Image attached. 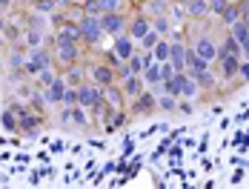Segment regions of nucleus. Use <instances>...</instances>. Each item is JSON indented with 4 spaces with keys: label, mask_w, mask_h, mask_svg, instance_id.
<instances>
[{
    "label": "nucleus",
    "mask_w": 249,
    "mask_h": 189,
    "mask_svg": "<svg viewBox=\"0 0 249 189\" xmlns=\"http://www.w3.org/2000/svg\"><path fill=\"white\" fill-rule=\"evenodd\" d=\"M149 9L155 12V15H163V12H166V3H163V0H155V3H152Z\"/></svg>",
    "instance_id": "obj_40"
},
{
    "label": "nucleus",
    "mask_w": 249,
    "mask_h": 189,
    "mask_svg": "<svg viewBox=\"0 0 249 189\" xmlns=\"http://www.w3.org/2000/svg\"><path fill=\"white\" fill-rule=\"evenodd\" d=\"M80 40L83 43H100V38H103V26H100V18H92V15H86V18H80Z\"/></svg>",
    "instance_id": "obj_1"
},
{
    "label": "nucleus",
    "mask_w": 249,
    "mask_h": 189,
    "mask_svg": "<svg viewBox=\"0 0 249 189\" xmlns=\"http://www.w3.org/2000/svg\"><path fill=\"white\" fill-rule=\"evenodd\" d=\"M192 52H195L198 57H203L206 63L218 60V43H215L212 38H198V40H195V46H192Z\"/></svg>",
    "instance_id": "obj_3"
},
{
    "label": "nucleus",
    "mask_w": 249,
    "mask_h": 189,
    "mask_svg": "<svg viewBox=\"0 0 249 189\" xmlns=\"http://www.w3.org/2000/svg\"><path fill=\"white\" fill-rule=\"evenodd\" d=\"M143 80H146L149 86H158V83H160V69H158V63H149V66L143 69Z\"/></svg>",
    "instance_id": "obj_22"
},
{
    "label": "nucleus",
    "mask_w": 249,
    "mask_h": 189,
    "mask_svg": "<svg viewBox=\"0 0 249 189\" xmlns=\"http://www.w3.org/2000/svg\"><path fill=\"white\" fill-rule=\"evenodd\" d=\"M63 103H66V106H75V103H77V89H69V86H66V94H63Z\"/></svg>",
    "instance_id": "obj_37"
},
{
    "label": "nucleus",
    "mask_w": 249,
    "mask_h": 189,
    "mask_svg": "<svg viewBox=\"0 0 249 189\" xmlns=\"http://www.w3.org/2000/svg\"><path fill=\"white\" fill-rule=\"evenodd\" d=\"M66 69H69V66H66ZM80 77H83V69H80V66H72V69H69V83H77Z\"/></svg>",
    "instance_id": "obj_38"
},
{
    "label": "nucleus",
    "mask_w": 249,
    "mask_h": 189,
    "mask_svg": "<svg viewBox=\"0 0 249 189\" xmlns=\"http://www.w3.org/2000/svg\"><path fill=\"white\" fill-rule=\"evenodd\" d=\"M152 106H155V97H152V94L143 89V92L135 97V103H132V112H135V115H149Z\"/></svg>",
    "instance_id": "obj_9"
},
{
    "label": "nucleus",
    "mask_w": 249,
    "mask_h": 189,
    "mask_svg": "<svg viewBox=\"0 0 249 189\" xmlns=\"http://www.w3.org/2000/svg\"><path fill=\"white\" fill-rule=\"evenodd\" d=\"M3 29H6V20H3V18H0V35H3Z\"/></svg>",
    "instance_id": "obj_44"
},
{
    "label": "nucleus",
    "mask_w": 249,
    "mask_h": 189,
    "mask_svg": "<svg viewBox=\"0 0 249 189\" xmlns=\"http://www.w3.org/2000/svg\"><path fill=\"white\" fill-rule=\"evenodd\" d=\"M54 43H80V26L77 23H60V32Z\"/></svg>",
    "instance_id": "obj_6"
},
{
    "label": "nucleus",
    "mask_w": 249,
    "mask_h": 189,
    "mask_svg": "<svg viewBox=\"0 0 249 189\" xmlns=\"http://www.w3.org/2000/svg\"><path fill=\"white\" fill-rule=\"evenodd\" d=\"M40 26H43V18H37V15H35V18H32V29H40Z\"/></svg>",
    "instance_id": "obj_42"
},
{
    "label": "nucleus",
    "mask_w": 249,
    "mask_h": 189,
    "mask_svg": "<svg viewBox=\"0 0 249 189\" xmlns=\"http://www.w3.org/2000/svg\"><path fill=\"white\" fill-rule=\"evenodd\" d=\"M158 40H160V35H158L155 29H149V32L141 38V46H143V49H155V43H158Z\"/></svg>",
    "instance_id": "obj_27"
},
{
    "label": "nucleus",
    "mask_w": 249,
    "mask_h": 189,
    "mask_svg": "<svg viewBox=\"0 0 249 189\" xmlns=\"http://www.w3.org/2000/svg\"><path fill=\"white\" fill-rule=\"evenodd\" d=\"M63 94H66V80L57 77L52 86H46V103H63Z\"/></svg>",
    "instance_id": "obj_11"
},
{
    "label": "nucleus",
    "mask_w": 249,
    "mask_h": 189,
    "mask_svg": "<svg viewBox=\"0 0 249 189\" xmlns=\"http://www.w3.org/2000/svg\"><path fill=\"white\" fill-rule=\"evenodd\" d=\"M169 46H172V43H166V40H158V43H155V49H152V55H155V60H158V63L169 60Z\"/></svg>",
    "instance_id": "obj_20"
},
{
    "label": "nucleus",
    "mask_w": 249,
    "mask_h": 189,
    "mask_svg": "<svg viewBox=\"0 0 249 189\" xmlns=\"http://www.w3.org/2000/svg\"><path fill=\"white\" fill-rule=\"evenodd\" d=\"M135 3H138V0H135Z\"/></svg>",
    "instance_id": "obj_49"
},
{
    "label": "nucleus",
    "mask_w": 249,
    "mask_h": 189,
    "mask_svg": "<svg viewBox=\"0 0 249 189\" xmlns=\"http://www.w3.org/2000/svg\"><path fill=\"white\" fill-rule=\"evenodd\" d=\"M37 80H40V86H52V83L57 80V75L52 72V66H46V69H40V72H37Z\"/></svg>",
    "instance_id": "obj_24"
},
{
    "label": "nucleus",
    "mask_w": 249,
    "mask_h": 189,
    "mask_svg": "<svg viewBox=\"0 0 249 189\" xmlns=\"http://www.w3.org/2000/svg\"><path fill=\"white\" fill-rule=\"evenodd\" d=\"M0 120H3V126H6V129H12V132H15V129H20V123H18V118H15V112H12V109H9V112H3Z\"/></svg>",
    "instance_id": "obj_29"
},
{
    "label": "nucleus",
    "mask_w": 249,
    "mask_h": 189,
    "mask_svg": "<svg viewBox=\"0 0 249 189\" xmlns=\"http://www.w3.org/2000/svg\"><path fill=\"white\" fill-rule=\"evenodd\" d=\"M169 63H172L175 72H186V49L180 46V43L169 46Z\"/></svg>",
    "instance_id": "obj_8"
},
{
    "label": "nucleus",
    "mask_w": 249,
    "mask_h": 189,
    "mask_svg": "<svg viewBox=\"0 0 249 189\" xmlns=\"http://www.w3.org/2000/svg\"><path fill=\"white\" fill-rule=\"evenodd\" d=\"M26 43H29L32 49L40 46V43H43V35H40V29H29V32H26Z\"/></svg>",
    "instance_id": "obj_26"
},
{
    "label": "nucleus",
    "mask_w": 249,
    "mask_h": 189,
    "mask_svg": "<svg viewBox=\"0 0 249 189\" xmlns=\"http://www.w3.org/2000/svg\"><path fill=\"white\" fill-rule=\"evenodd\" d=\"M229 35H232V38H235V40L241 43V40H244V38L249 35V26L244 23V20H238V23H232V26H229Z\"/></svg>",
    "instance_id": "obj_23"
},
{
    "label": "nucleus",
    "mask_w": 249,
    "mask_h": 189,
    "mask_svg": "<svg viewBox=\"0 0 249 189\" xmlns=\"http://www.w3.org/2000/svg\"><path fill=\"white\" fill-rule=\"evenodd\" d=\"M126 66H129V72H132V75H141V72L146 69V66H143V57H138V55H132V57L126 60Z\"/></svg>",
    "instance_id": "obj_28"
},
{
    "label": "nucleus",
    "mask_w": 249,
    "mask_h": 189,
    "mask_svg": "<svg viewBox=\"0 0 249 189\" xmlns=\"http://www.w3.org/2000/svg\"><path fill=\"white\" fill-rule=\"evenodd\" d=\"M66 3H86V0H66Z\"/></svg>",
    "instance_id": "obj_45"
},
{
    "label": "nucleus",
    "mask_w": 249,
    "mask_h": 189,
    "mask_svg": "<svg viewBox=\"0 0 249 189\" xmlns=\"http://www.w3.org/2000/svg\"><path fill=\"white\" fill-rule=\"evenodd\" d=\"M46 66H49V55H46L43 49L37 46V49H32V55H29V60H26L23 69L29 72V75H37V72L46 69Z\"/></svg>",
    "instance_id": "obj_4"
},
{
    "label": "nucleus",
    "mask_w": 249,
    "mask_h": 189,
    "mask_svg": "<svg viewBox=\"0 0 249 189\" xmlns=\"http://www.w3.org/2000/svg\"><path fill=\"white\" fill-rule=\"evenodd\" d=\"M0 43H3V38H0Z\"/></svg>",
    "instance_id": "obj_48"
},
{
    "label": "nucleus",
    "mask_w": 249,
    "mask_h": 189,
    "mask_svg": "<svg viewBox=\"0 0 249 189\" xmlns=\"http://www.w3.org/2000/svg\"><path fill=\"white\" fill-rule=\"evenodd\" d=\"M183 9H186L189 18H206L209 15V0H189Z\"/></svg>",
    "instance_id": "obj_15"
},
{
    "label": "nucleus",
    "mask_w": 249,
    "mask_h": 189,
    "mask_svg": "<svg viewBox=\"0 0 249 189\" xmlns=\"http://www.w3.org/2000/svg\"><path fill=\"white\" fill-rule=\"evenodd\" d=\"M221 52H224V55H238V57H241V43L229 35V38L224 40V46H218V55H221Z\"/></svg>",
    "instance_id": "obj_21"
},
{
    "label": "nucleus",
    "mask_w": 249,
    "mask_h": 189,
    "mask_svg": "<svg viewBox=\"0 0 249 189\" xmlns=\"http://www.w3.org/2000/svg\"><path fill=\"white\" fill-rule=\"evenodd\" d=\"M124 123H126V115H112V118H109V123H106V129L112 132V129H118V126H124Z\"/></svg>",
    "instance_id": "obj_34"
},
{
    "label": "nucleus",
    "mask_w": 249,
    "mask_h": 189,
    "mask_svg": "<svg viewBox=\"0 0 249 189\" xmlns=\"http://www.w3.org/2000/svg\"><path fill=\"white\" fill-rule=\"evenodd\" d=\"M69 112H72V120H75V123L86 126V115H83V106H80V103H77V106H72Z\"/></svg>",
    "instance_id": "obj_33"
},
{
    "label": "nucleus",
    "mask_w": 249,
    "mask_h": 189,
    "mask_svg": "<svg viewBox=\"0 0 249 189\" xmlns=\"http://www.w3.org/2000/svg\"><path fill=\"white\" fill-rule=\"evenodd\" d=\"M100 26H103V35H124L126 26H129V20H126L124 12H103L100 15Z\"/></svg>",
    "instance_id": "obj_2"
},
{
    "label": "nucleus",
    "mask_w": 249,
    "mask_h": 189,
    "mask_svg": "<svg viewBox=\"0 0 249 189\" xmlns=\"http://www.w3.org/2000/svg\"><path fill=\"white\" fill-rule=\"evenodd\" d=\"M0 15H3V9H0Z\"/></svg>",
    "instance_id": "obj_47"
},
{
    "label": "nucleus",
    "mask_w": 249,
    "mask_h": 189,
    "mask_svg": "<svg viewBox=\"0 0 249 189\" xmlns=\"http://www.w3.org/2000/svg\"><path fill=\"white\" fill-rule=\"evenodd\" d=\"M152 29H155L158 35H166V32H169V20H166L163 15H158V18H155V23H152Z\"/></svg>",
    "instance_id": "obj_30"
},
{
    "label": "nucleus",
    "mask_w": 249,
    "mask_h": 189,
    "mask_svg": "<svg viewBox=\"0 0 249 189\" xmlns=\"http://www.w3.org/2000/svg\"><path fill=\"white\" fill-rule=\"evenodd\" d=\"M115 55H118L121 60H129V57L135 55V43H132V38L118 35V40H115Z\"/></svg>",
    "instance_id": "obj_13"
},
{
    "label": "nucleus",
    "mask_w": 249,
    "mask_h": 189,
    "mask_svg": "<svg viewBox=\"0 0 249 189\" xmlns=\"http://www.w3.org/2000/svg\"><path fill=\"white\" fill-rule=\"evenodd\" d=\"M83 12L92 15V18H100V15H103V6H100V0H86V3H83Z\"/></svg>",
    "instance_id": "obj_25"
},
{
    "label": "nucleus",
    "mask_w": 249,
    "mask_h": 189,
    "mask_svg": "<svg viewBox=\"0 0 249 189\" xmlns=\"http://www.w3.org/2000/svg\"><path fill=\"white\" fill-rule=\"evenodd\" d=\"M57 46V57L63 66H72L77 60V43H54Z\"/></svg>",
    "instance_id": "obj_10"
},
{
    "label": "nucleus",
    "mask_w": 249,
    "mask_h": 189,
    "mask_svg": "<svg viewBox=\"0 0 249 189\" xmlns=\"http://www.w3.org/2000/svg\"><path fill=\"white\" fill-rule=\"evenodd\" d=\"M9 3H12V0H0V9H9Z\"/></svg>",
    "instance_id": "obj_43"
},
{
    "label": "nucleus",
    "mask_w": 249,
    "mask_h": 189,
    "mask_svg": "<svg viewBox=\"0 0 249 189\" xmlns=\"http://www.w3.org/2000/svg\"><path fill=\"white\" fill-rule=\"evenodd\" d=\"M103 12H121L124 9V0H100Z\"/></svg>",
    "instance_id": "obj_31"
},
{
    "label": "nucleus",
    "mask_w": 249,
    "mask_h": 189,
    "mask_svg": "<svg viewBox=\"0 0 249 189\" xmlns=\"http://www.w3.org/2000/svg\"><path fill=\"white\" fill-rule=\"evenodd\" d=\"M149 29H152L149 18H135V20H129V38H132V40H141Z\"/></svg>",
    "instance_id": "obj_12"
},
{
    "label": "nucleus",
    "mask_w": 249,
    "mask_h": 189,
    "mask_svg": "<svg viewBox=\"0 0 249 189\" xmlns=\"http://www.w3.org/2000/svg\"><path fill=\"white\" fill-rule=\"evenodd\" d=\"M178 3H180V6H186V3H189V0H178Z\"/></svg>",
    "instance_id": "obj_46"
},
{
    "label": "nucleus",
    "mask_w": 249,
    "mask_h": 189,
    "mask_svg": "<svg viewBox=\"0 0 249 189\" xmlns=\"http://www.w3.org/2000/svg\"><path fill=\"white\" fill-rule=\"evenodd\" d=\"M238 77H244L249 83V60H241V69H238Z\"/></svg>",
    "instance_id": "obj_39"
},
{
    "label": "nucleus",
    "mask_w": 249,
    "mask_h": 189,
    "mask_svg": "<svg viewBox=\"0 0 249 189\" xmlns=\"http://www.w3.org/2000/svg\"><path fill=\"white\" fill-rule=\"evenodd\" d=\"M92 80L98 83V86H109L112 80H115V69L112 66H103V63H92Z\"/></svg>",
    "instance_id": "obj_7"
},
{
    "label": "nucleus",
    "mask_w": 249,
    "mask_h": 189,
    "mask_svg": "<svg viewBox=\"0 0 249 189\" xmlns=\"http://www.w3.org/2000/svg\"><path fill=\"white\" fill-rule=\"evenodd\" d=\"M226 6H229V0H209V12H215V15H224Z\"/></svg>",
    "instance_id": "obj_32"
},
{
    "label": "nucleus",
    "mask_w": 249,
    "mask_h": 189,
    "mask_svg": "<svg viewBox=\"0 0 249 189\" xmlns=\"http://www.w3.org/2000/svg\"><path fill=\"white\" fill-rule=\"evenodd\" d=\"M192 77H195V83H198L200 89H212V86H215V75L209 72V66H206V69L192 72Z\"/></svg>",
    "instance_id": "obj_16"
},
{
    "label": "nucleus",
    "mask_w": 249,
    "mask_h": 189,
    "mask_svg": "<svg viewBox=\"0 0 249 189\" xmlns=\"http://www.w3.org/2000/svg\"><path fill=\"white\" fill-rule=\"evenodd\" d=\"M218 60H221V75H224L226 80L229 77H238V69H241V57L238 55H218Z\"/></svg>",
    "instance_id": "obj_5"
},
{
    "label": "nucleus",
    "mask_w": 249,
    "mask_h": 189,
    "mask_svg": "<svg viewBox=\"0 0 249 189\" xmlns=\"http://www.w3.org/2000/svg\"><path fill=\"white\" fill-rule=\"evenodd\" d=\"M198 83H195V77H192V75H186V77H183V83H180V97H186V100H192V97H195V94H198Z\"/></svg>",
    "instance_id": "obj_17"
},
{
    "label": "nucleus",
    "mask_w": 249,
    "mask_h": 189,
    "mask_svg": "<svg viewBox=\"0 0 249 189\" xmlns=\"http://www.w3.org/2000/svg\"><path fill=\"white\" fill-rule=\"evenodd\" d=\"M221 20H224L226 26L238 23V20H241V6H238V3H229V6H226V12L221 15Z\"/></svg>",
    "instance_id": "obj_19"
},
{
    "label": "nucleus",
    "mask_w": 249,
    "mask_h": 189,
    "mask_svg": "<svg viewBox=\"0 0 249 189\" xmlns=\"http://www.w3.org/2000/svg\"><path fill=\"white\" fill-rule=\"evenodd\" d=\"M35 6H37V12H54V6H57V0H37Z\"/></svg>",
    "instance_id": "obj_36"
},
{
    "label": "nucleus",
    "mask_w": 249,
    "mask_h": 189,
    "mask_svg": "<svg viewBox=\"0 0 249 189\" xmlns=\"http://www.w3.org/2000/svg\"><path fill=\"white\" fill-rule=\"evenodd\" d=\"M103 97H106V106H109V109H121V103H124L121 92H115V89H112V83H109V86H103Z\"/></svg>",
    "instance_id": "obj_18"
},
{
    "label": "nucleus",
    "mask_w": 249,
    "mask_h": 189,
    "mask_svg": "<svg viewBox=\"0 0 249 189\" xmlns=\"http://www.w3.org/2000/svg\"><path fill=\"white\" fill-rule=\"evenodd\" d=\"M180 112H183V115H189V112H192V103H189V100H183V97H180Z\"/></svg>",
    "instance_id": "obj_41"
},
{
    "label": "nucleus",
    "mask_w": 249,
    "mask_h": 189,
    "mask_svg": "<svg viewBox=\"0 0 249 189\" xmlns=\"http://www.w3.org/2000/svg\"><path fill=\"white\" fill-rule=\"evenodd\" d=\"M143 92V80L138 77V75H129V77H124V94L126 97H138V94Z\"/></svg>",
    "instance_id": "obj_14"
},
{
    "label": "nucleus",
    "mask_w": 249,
    "mask_h": 189,
    "mask_svg": "<svg viewBox=\"0 0 249 189\" xmlns=\"http://www.w3.org/2000/svg\"><path fill=\"white\" fill-rule=\"evenodd\" d=\"M155 103H160V109H175V97L172 94H160Z\"/></svg>",
    "instance_id": "obj_35"
}]
</instances>
